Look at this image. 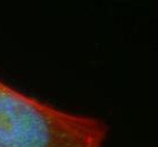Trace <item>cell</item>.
Instances as JSON below:
<instances>
[{
    "label": "cell",
    "instance_id": "obj_1",
    "mask_svg": "<svg viewBox=\"0 0 158 147\" xmlns=\"http://www.w3.org/2000/svg\"><path fill=\"white\" fill-rule=\"evenodd\" d=\"M108 126L57 108L0 79V147H105Z\"/></svg>",
    "mask_w": 158,
    "mask_h": 147
}]
</instances>
